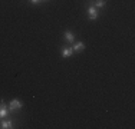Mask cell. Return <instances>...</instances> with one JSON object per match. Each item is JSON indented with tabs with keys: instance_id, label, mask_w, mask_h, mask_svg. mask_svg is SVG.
<instances>
[{
	"instance_id": "cell-6",
	"label": "cell",
	"mask_w": 135,
	"mask_h": 129,
	"mask_svg": "<svg viewBox=\"0 0 135 129\" xmlns=\"http://www.w3.org/2000/svg\"><path fill=\"white\" fill-rule=\"evenodd\" d=\"M0 128L2 129H10V128H15V123L12 121H3V122H0Z\"/></svg>"
},
{
	"instance_id": "cell-9",
	"label": "cell",
	"mask_w": 135,
	"mask_h": 129,
	"mask_svg": "<svg viewBox=\"0 0 135 129\" xmlns=\"http://www.w3.org/2000/svg\"><path fill=\"white\" fill-rule=\"evenodd\" d=\"M40 2H42V0H30V3H32V4H39Z\"/></svg>"
},
{
	"instance_id": "cell-1",
	"label": "cell",
	"mask_w": 135,
	"mask_h": 129,
	"mask_svg": "<svg viewBox=\"0 0 135 129\" xmlns=\"http://www.w3.org/2000/svg\"><path fill=\"white\" fill-rule=\"evenodd\" d=\"M22 108H23V103H22V101H19V99H12V101H10L9 111L15 112V111H20Z\"/></svg>"
},
{
	"instance_id": "cell-3",
	"label": "cell",
	"mask_w": 135,
	"mask_h": 129,
	"mask_svg": "<svg viewBox=\"0 0 135 129\" xmlns=\"http://www.w3.org/2000/svg\"><path fill=\"white\" fill-rule=\"evenodd\" d=\"M7 115H9V109H7V106H6L3 102H0V119L6 118Z\"/></svg>"
},
{
	"instance_id": "cell-10",
	"label": "cell",
	"mask_w": 135,
	"mask_h": 129,
	"mask_svg": "<svg viewBox=\"0 0 135 129\" xmlns=\"http://www.w3.org/2000/svg\"><path fill=\"white\" fill-rule=\"evenodd\" d=\"M45 2H47V0H45Z\"/></svg>"
},
{
	"instance_id": "cell-8",
	"label": "cell",
	"mask_w": 135,
	"mask_h": 129,
	"mask_svg": "<svg viewBox=\"0 0 135 129\" xmlns=\"http://www.w3.org/2000/svg\"><path fill=\"white\" fill-rule=\"evenodd\" d=\"M107 4V0H94V6L96 9H104Z\"/></svg>"
},
{
	"instance_id": "cell-4",
	"label": "cell",
	"mask_w": 135,
	"mask_h": 129,
	"mask_svg": "<svg viewBox=\"0 0 135 129\" xmlns=\"http://www.w3.org/2000/svg\"><path fill=\"white\" fill-rule=\"evenodd\" d=\"M72 54H73L72 46H69V47H63V49H62V56L65 57V59H68V57H72Z\"/></svg>"
},
{
	"instance_id": "cell-7",
	"label": "cell",
	"mask_w": 135,
	"mask_h": 129,
	"mask_svg": "<svg viewBox=\"0 0 135 129\" xmlns=\"http://www.w3.org/2000/svg\"><path fill=\"white\" fill-rule=\"evenodd\" d=\"M63 34H65V40H66V42H69V43H73V40H75V34H73L72 32H70V30H66Z\"/></svg>"
},
{
	"instance_id": "cell-2",
	"label": "cell",
	"mask_w": 135,
	"mask_h": 129,
	"mask_svg": "<svg viewBox=\"0 0 135 129\" xmlns=\"http://www.w3.org/2000/svg\"><path fill=\"white\" fill-rule=\"evenodd\" d=\"M86 12H88L89 20H96V19H98V9H96L95 6H88Z\"/></svg>"
},
{
	"instance_id": "cell-5",
	"label": "cell",
	"mask_w": 135,
	"mask_h": 129,
	"mask_svg": "<svg viewBox=\"0 0 135 129\" xmlns=\"http://www.w3.org/2000/svg\"><path fill=\"white\" fill-rule=\"evenodd\" d=\"M72 49H73V53H79V52H82L85 49V43L83 42H78V43H75L72 46Z\"/></svg>"
}]
</instances>
